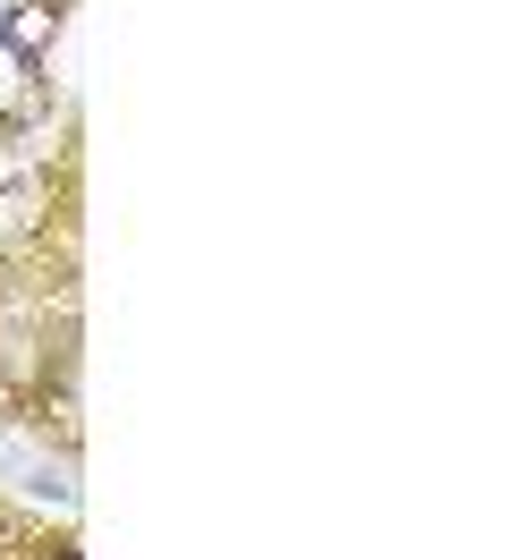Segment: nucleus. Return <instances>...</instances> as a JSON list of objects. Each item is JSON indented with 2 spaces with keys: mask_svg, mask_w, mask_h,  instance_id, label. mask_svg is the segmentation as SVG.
<instances>
[{
  "mask_svg": "<svg viewBox=\"0 0 509 560\" xmlns=\"http://www.w3.org/2000/svg\"><path fill=\"white\" fill-rule=\"evenodd\" d=\"M34 94H43V77H34V51H18V43L0 35V119L34 110Z\"/></svg>",
  "mask_w": 509,
  "mask_h": 560,
  "instance_id": "nucleus-1",
  "label": "nucleus"
},
{
  "mask_svg": "<svg viewBox=\"0 0 509 560\" xmlns=\"http://www.w3.org/2000/svg\"><path fill=\"white\" fill-rule=\"evenodd\" d=\"M34 0H0V35H18V18H26Z\"/></svg>",
  "mask_w": 509,
  "mask_h": 560,
  "instance_id": "nucleus-2",
  "label": "nucleus"
}]
</instances>
